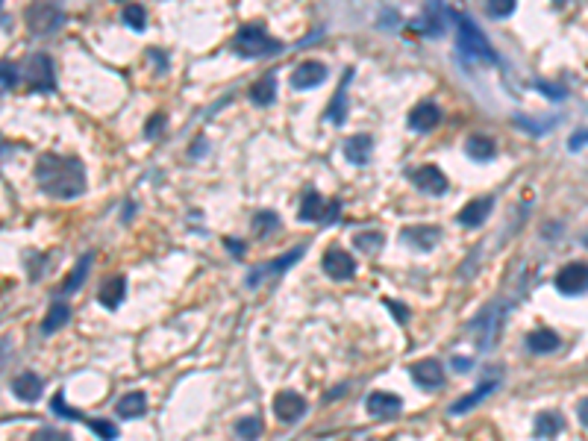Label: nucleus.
Masks as SVG:
<instances>
[{
  "mask_svg": "<svg viewBox=\"0 0 588 441\" xmlns=\"http://www.w3.org/2000/svg\"><path fill=\"white\" fill-rule=\"evenodd\" d=\"M36 183L44 194L51 198L71 200L86 191V168L83 162L74 156H59V153H44L36 165Z\"/></svg>",
  "mask_w": 588,
  "mask_h": 441,
  "instance_id": "f257e3e1",
  "label": "nucleus"
},
{
  "mask_svg": "<svg viewBox=\"0 0 588 441\" xmlns=\"http://www.w3.org/2000/svg\"><path fill=\"white\" fill-rule=\"evenodd\" d=\"M233 47H236V53H241V56H268V53H280L283 51V44L276 39H271L268 32L262 27H256V24L241 27L236 32V39H233Z\"/></svg>",
  "mask_w": 588,
  "mask_h": 441,
  "instance_id": "f03ea898",
  "label": "nucleus"
},
{
  "mask_svg": "<svg viewBox=\"0 0 588 441\" xmlns=\"http://www.w3.org/2000/svg\"><path fill=\"white\" fill-rule=\"evenodd\" d=\"M456 24H459V51L462 56L468 59H485V62H497L494 51H492V44H488V39L480 32V27L473 24L468 15H453Z\"/></svg>",
  "mask_w": 588,
  "mask_h": 441,
  "instance_id": "7ed1b4c3",
  "label": "nucleus"
},
{
  "mask_svg": "<svg viewBox=\"0 0 588 441\" xmlns=\"http://www.w3.org/2000/svg\"><path fill=\"white\" fill-rule=\"evenodd\" d=\"M24 21H27L30 32H36V36H47V32H56L65 24V12L56 4H32L24 12Z\"/></svg>",
  "mask_w": 588,
  "mask_h": 441,
  "instance_id": "20e7f679",
  "label": "nucleus"
},
{
  "mask_svg": "<svg viewBox=\"0 0 588 441\" xmlns=\"http://www.w3.org/2000/svg\"><path fill=\"white\" fill-rule=\"evenodd\" d=\"M21 74H24V79L36 91H53L56 89V71H53V62H51V56H47V53L27 56Z\"/></svg>",
  "mask_w": 588,
  "mask_h": 441,
  "instance_id": "39448f33",
  "label": "nucleus"
},
{
  "mask_svg": "<svg viewBox=\"0 0 588 441\" xmlns=\"http://www.w3.org/2000/svg\"><path fill=\"white\" fill-rule=\"evenodd\" d=\"M338 212H341V203L338 200L326 203L318 191H306L300 200V218L309 224H330L338 218Z\"/></svg>",
  "mask_w": 588,
  "mask_h": 441,
  "instance_id": "423d86ee",
  "label": "nucleus"
},
{
  "mask_svg": "<svg viewBox=\"0 0 588 441\" xmlns=\"http://www.w3.org/2000/svg\"><path fill=\"white\" fill-rule=\"evenodd\" d=\"M321 265H324L326 276H333V280H350V276L356 274L353 256L347 250H341V248H330V250H326Z\"/></svg>",
  "mask_w": 588,
  "mask_h": 441,
  "instance_id": "0eeeda50",
  "label": "nucleus"
},
{
  "mask_svg": "<svg viewBox=\"0 0 588 441\" xmlns=\"http://www.w3.org/2000/svg\"><path fill=\"white\" fill-rule=\"evenodd\" d=\"M409 179L427 194H445L447 191V177L441 174V168L435 165H421L415 171H409Z\"/></svg>",
  "mask_w": 588,
  "mask_h": 441,
  "instance_id": "6e6552de",
  "label": "nucleus"
},
{
  "mask_svg": "<svg viewBox=\"0 0 588 441\" xmlns=\"http://www.w3.org/2000/svg\"><path fill=\"white\" fill-rule=\"evenodd\" d=\"M274 412L280 421L294 423L298 418L306 415V400L298 395V391H280V395L274 397Z\"/></svg>",
  "mask_w": 588,
  "mask_h": 441,
  "instance_id": "1a4fd4ad",
  "label": "nucleus"
},
{
  "mask_svg": "<svg viewBox=\"0 0 588 441\" xmlns=\"http://www.w3.org/2000/svg\"><path fill=\"white\" fill-rule=\"evenodd\" d=\"M324 77H326V68L318 62V59H309V62H300L298 68H294L291 74V89H315L324 83Z\"/></svg>",
  "mask_w": 588,
  "mask_h": 441,
  "instance_id": "9d476101",
  "label": "nucleus"
},
{
  "mask_svg": "<svg viewBox=\"0 0 588 441\" xmlns=\"http://www.w3.org/2000/svg\"><path fill=\"white\" fill-rule=\"evenodd\" d=\"M556 288L562 294H585L588 291V265H568L556 276Z\"/></svg>",
  "mask_w": 588,
  "mask_h": 441,
  "instance_id": "9b49d317",
  "label": "nucleus"
},
{
  "mask_svg": "<svg viewBox=\"0 0 588 441\" xmlns=\"http://www.w3.org/2000/svg\"><path fill=\"white\" fill-rule=\"evenodd\" d=\"M306 253V248L300 244V248H294V250H288L286 256H280V259H274V265H265V268H256V271H250V276H248V286L250 288H256L259 286V280H262V276H276V274H283V271H288L294 262H298V259Z\"/></svg>",
  "mask_w": 588,
  "mask_h": 441,
  "instance_id": "f8f14e48",
  "label": "nucleus"
},
{
  "mask_svg": "<svg viewBox=\"0 0 588 441\" xmlns=\"http://www.w3.org/2000/svg\"><path fill=\"white\" fill-rule=\"evenodd\" d=\"M412 380L423 388H438L441 383H445V368H441V362H435V359H421V362L412 365Z\"/></svg>",
  "mask_w": 588,
  "mask_h": 441,
  "instance_id": "ddd939ff",
  "label": "nucleus"
},
{
  "mask_svg": "<svg viewBox=\"0 0 588 441\" xmlns=\"http://www.w3.org/2000/svg\"><path fill=\"white\" fill-rule=\"evenodd\" d=\"M494 200L492 198H473L471 203H465L459 209V215H456V221H459L462 226H480L485 218H488V212H492Z\"/></svg>",
  "mask_w": 588,
  "mask_h": 441,
  "instance_id": "4468645a",
  "label": "nucleus"
},
{
  "mask_svg": "<svg viewBox=\"0 0 588 441\" xmlns=\"http://www.w3.org/2000/svg\"><path fill=\"white\" fill-rule=\"evenodd\" d=\"M438 121H441V112H438V106L430 103V101L418 103V106L409 112V127L418 129V133H430V129L438 127Z\"/></svg>",
  "mask_w": 588,
  "mask_h": 441,
  "instance_id": "2eb2a0df",
  "label": "nucleus"
},
{
  "mask_svg": "<svg viewBox=\"0 0 588 441\" xmlns=\"http://www.w3.org/2000/svg\"><path fill=\"white\" fill-rule=\"evenodd\" d=\"M403 238L412 244V248H421V250H430L438 244L441 238V230L433 224H415V226H406L403 230Z\"/></svg>",
  "mask_w": 588,
  "mask_h": 441,
  "instance_id": "dca6fc26",
  "label": "nucleus"
},
{
  "mask_svg": "<svg viewBox=\"0 0 588 441\" xmlns=\"http://www.w3.org/2000/svg\"><path fill=\"white\" fill-rule=\"evenodd\" d=\"M445 12H447V9H441V6H435V4L423 6L421 18L412 21V30H415V32H423V36H441V32H445V21H441V15H445Z\"/></svg>",
  "mask_w": 588,
  "mask_h": 441,
  "instance_id": "f3484780",
  "label": "nucleus"
},
{
  "mask_svg": "<svg viewBox=\"0 0 588 441\" xmlns=\"http://www.w3.org/2000/svg\"><path fill=\"white\" fill-rule=\"evenodd\" d=\"M350 83H353V68L345 71V79H341L338 91L333 94V103H330V109H326V121L345 124V118H347V86Z\"/></svg>",
  "mask_w": 588,
  "mask_h": 441,
  "instance_id": "a211bd4d",
  "label": "nucleus"
},
{
  "mask_svg": "<svg viewBox=\"0 0 588 441\" xmlns=\"http://www.w3.org/2000/svg\"><path fill=\"white\" fill-rule=\"evenodd\" d=\"M477 326H482V333L477 335V345L482 350H488L497 341V335H500V309H488V312H482Z\"/></svg>",
  "mask_w": 588,
  "mask_h": 441,
  "instance_id": "6ab92c4d",
  "label": "nucleus"
},
{
  "mask_svg": "<svg viewBox=\"0 0 588 441\" xmlns=\"http://www.w3.org/2000/svg\"><path fill=\"white\" fill-rule=\"evenodd\" d=\"M403 400L397 395H388V391H373L368 397V412L377 415V418H388V415H397L400 412Z\"/></svg>",
  "mask_w": 588,
  "mask_h": 441,
  "instance_id": "aec40b11",
  "label": "nucleus"
},
{
  "mask_svg": "<svg viewBox=\"0 0 588 441\" xmlns=\"http://www.w3.org/2000/svg\"><path fill=\"white\" fill-rule=\"evenodd\" d=\"M12 391H15V397H21V400H39L44 391V383L36 373H21V377L12 380Z\"/></svg>",
  "mask_w": 588,
  "mask_h": 441,
  "instance_id": "412c9836",
  "label": "nucleus"
},
{
  "mask_svg": "<svg viewBox=\"0 0 588 441\" xmlns=\"http://www.w3.org/2000/svg\"><path fill=\"white\" fill-rule=\"evenodd\" d=\"M371 147H373L371 136H350L345 141V156L353 162V165H365V162L371 159Z\"/></svg>",
  "mask_w": 588,
  "mask_h": 441,
  "instance_id": "4be33fe9",
  "label": "nucleus"
},
{
  "mask_svg": "<svg viewBox=\"0 0 588 441\" xmlns=\"http://www.w3.org/2000/svg\"><path fill=\"white\" fill-rule=\"evenodd\" d=\"M68 321H71V309L65 306V303H53L51 309H47L44 321H41V333H44V335H53V333H59Z\"/></svg>",
  "mask_w": 588,
  "mask_h": 441,
  "instance_id": "5701e85b",
  "label": "nucleus"
},
{
  "mask_svg": "<svg viewBox=\"0 0 588 441\" xmlns=\"http://www.w3.org/2000/svg\"><path fill=\"white\" fill-rule=\"evenodd\" d=\"M124 294H127V280H124V276H115V280L103 283L101 294H97V300H101L106 309H118L121 300H124Z\"/></svg>",
  "mask_w": 588,
  "mask_h": 441,
  "instance_id": "b1692460",
  "label": "nucleus"
},
{
  "mask_svg": "<svg viewBox=\"0 0 588 441\" xmlns=\"http://www.w3.org/2000/svg\"><path fill=\"white\" fill-rule=\"evenodd\" d=\"M497 388V380H488L485 385H480L477 391H471L468 397H462V400H456L453 406H450V415H462V412H468V409H473V406H477L480 400H485L488 395H492V391Z\"/></svg>",
  "mask_w": 588,
  "mask_h": 441,
  "instance_id": "393cba45",
  "label": "nucleus"
},
{
  "mask_svg": "<svg viewBox=\"0 0 588 441\" xmlns=\"http://www.w3.org/2000/svg\"><path fill=\"white\" fill-rule=\"evenodd\" d=\"M147 412V397L141 391H129L118 400V415L121 418H141Z\"/></svg>",
  "mask_w": 588,
  "mask_h": 441,
  "instance_id": "a878e982",
  "label": "nucleus"
},
{
  "mask_svg": "<svg viewBox=\"0 0 588 441\" xmlns=\"http://www.w3.org/2000/svg\"><path fill=\"white\" fill-rule=\"evenodd\" d=\"M527 345H530L532 353H553L559 347V335L553 330H535V333H530Z\"/></svg>",
  "mask_w": 588,
  "mask_h": 441,
  "instance_id": "bb28decb",
  "label": "nucleus"
},
{
  "mask_svg": "<svg viewBox=\"0 0 588 441\" xmlns=\"http://www.w3.org/2000/svg\"><path fill=\"white\" fill-rule=\"evenodd\" d=\"M274 94H276V79L268 74V77H262V79H256V83H253V89H250V101H253L256 106H268V103L274 101Z\"/></svg>",
  "mask_w": 588,
  "mask_h": 441,
  "instance_id": "cd10ccee",
  "label": "nucleus"
},
{
  "mask_svg": "<svg viewBox=\"0 0 588 441\" xmlns=\"http://www.w3.org/2000/svg\"><path fill=\"white\" fill-rule=\"evenodd\" d=\"M89 268H91V253H86L79 262L74 265V271L68 274V280L62 283V294H74L77 288H79V283L86 280V274H89Z\"/></svg>",
  "mask_w": 588,
  "mask_h": 441,
  "instance_id": "c85d7f7f",
  "label": "nucleus"
},
{
  "mask_svg": "<svg viewBox=\"0 0 588 441\" xmlns=\"http://www.w3.org/2000/svg\"><path fill=\"white\" fill-rule=\"evenodd\" d=\"M465 151H468V156H471V159H477V162H488V159L494 156V141H492V139H482V136H473V139H468Z\"/></svg>",
  "mask_w": 588,
  "mask_h": 441,
  "instance_id": "c756f323",
  "label": "nucleus"
},
{
  "mask_svg": "<svg viewBox=\"0 0 588 441\" xmlns=\"http://www.w3.org/2000/svg\"><path fill=\"white\" fill-rule=\"evenodd\" d=\"M559 430H562V418L556 412H538L535 415V433L538 435L550 438V435H559Z\"/></svg>",
  "mask_w": 588,
  "mask_h": 441,
  "instance_id": "7c9ffc66",
  "label": "nucleus"
},
{
  "mask_svg": "<svg viewBox=\"0 0 588 441\" xmlns=\"http://www.w3.org/2000/svg\"><path fill=\"white\" fill-rule=\"evenodd\" d=\"M86 427L97 435V438H103V441H115L118 438V427L115 423H109V421H101V418H83Z\"/></svg>",
  "mask_w": 588,
  "mask_h": 441,
  "instance_id": "2f4dec72",
  "label": "nucleus"
},
{
  "mask_svg": "<svg viewBox=\"0 0 588 441\" xmlns=\"http://www.w3.org/2000/svg\"><path fill=\"white\" fill-rule=\"evenodd\" d=\"M236 433L244 441H256L259 435H262V421H259V418H241L236 423Z\"/></svg>",
  "mask_w": 588,
  "mask_h": 441,
  "instance_id": "473e14b6",
  "label": "nucleus"
},
{
  "mask_svg": "<svg viewBox=\"0 0 588 441\" xmlns=\"http://www.w3.org/2000/svg\"><path fill=\"white\" fill-rule=\"evenodd\" d=\"M353 244H356L359 250H365V253H377L383 248V236L373 233V230L371 233H356L353 236Z\"/></svg>",
  "mask_w": 588,
  "mask_h": 441,
  "instance_id": "72a5a7b5",
  "label": "nucleus"
},
{
  "mask_svg": "<svg viewBox=\"0 0 588 441\" xmlns=\"http://www.w3.org/2000/svg\"><path fill=\"white\" fill-rule=\"evenodd\" d=\"M124 24L141 32V30H144V24H147V12H144V6H139V4L124 6Z\"/></svg>",
  "mask_w": 588,
  "mask_h": 441,
  "instance_id": "f704fd0d",
  "label": "nucleus"
},
{
  "mask_svg": "<svg viewBox=\"0 0 588 441\" xmlns=\"http://www.w3.org/2000/svg\"><path fill=\"white\" fill-rule=\"evenodd\" d=\"M280 226V218H276V212H259V215L253 218V230L256 236H268L271 230H276Z\"/></svg>",
  "mask_w": 588,
  "mask_h": 441,
  "instance_id": "c9c22d12",
  "label": "nucleus"
},
{
  "mask_svg": "<svg viewBox=\"0 0 588 441\" xmlns=\"http://www.w3.org/2000/svg\"><path fill=\"white\" fill-rule=\"evenodd\" d=\"M18 86V68L12 62H0V91H9Z\"/></svg>",
  "mask_w": 588,
  "mask_h": 441,
  "instance_id": "e433bc0d",
  "label": "nucleus"
},
{
  "mask_svg": "<svg viewBox=\"0 0 588 441\" xmlns=\"http://www.w3.org/2000/svg\"><path fill=\"white\" fill-rule=\"evenodd\" d=\"M51 409H53V415H59V418H71V421H83V418H86L83 412L68 409V403H65V397H62V395H56V397H53Z\"/></svg>",
  "mask_w": 588,
  "mask_h": 441,
  "instance_id": "4c0bfd02",
  "label": "nucleus"
},
{
  "mask_svg": "<svg viewBox=\"0 0 588 441\" xmlns=\"http://www.w3.org/2000/svg\"><path fill=\"white\" fill-rule=\"evenodd\" d=\"M30 441H71V435L65 433V430H51V427H44V430H39L36 435H32Z\"/></svg>",
  "mask_w": 588,
  "mask_h": 441,
  "instance_id": "58836bf2",
  "label": "nucleus"
},
{
  "mask_svg": "<svg viewBox=\"0 0 588 441\" xmlns=\"http://www.w3.org/2000/svg\"><path fill=\"white\" fill-rule=\"evenodd\" d=\"M485 9H488V15H494V18H506V15L515 12V4H509V0H492Z\"/></svg>",
  "mask_w": 588,
  "mask_h": 441,
  "instance_id": "ea45409f",
  "label": "nucleus"
},
{
  "mask_svg": "<svg viewBox=\"0 0 588 441\" xmlns=\"http://www.w3.org/2000/svg\"><path fill=\"white\" fill-rule=\"evenodd\" d=\"M162 129H165V115H153L151 121H147V127H144V136L156 139V136H162Z\"/></svg>",
  "mask_w": 588,
  "mask_h": 441,
  "instance_id": "a19ab883",
  "label": "nucleus"
},
{
  "mask_svg": "<svg viewBox=\"0 0 588 441\" xmlns=\"http://www.w3.org/2000/svg\"><path fill=\"white\" fill-rule=\"evenodd\" d=\"M385 309H391V315H395L400 324H406V318H409V312H406V306L397 303V300H385Z\"/></svg>",
  "mask_w": 588,
  "mask_h": 441,
  "instance_id": "79ce46f5",
  "label": "nucleus"
},
{
  "mask_svg": "<svg viewBox=\"0 0 588 441\" xmlns=\"http://www.w3.org/2000/svg\"><path fill=\"white\" fill-rule=\"evenodd\" d=\"M585 144H588V129H580V133H574V136H570V141H568L570 151H577V147H585Z\"/></svg>",
  "mask_w": 588,
  "mask_h": 441,
  "instance_id": "37998d69",
  "label": "nucleus"
},
{
  "mask_svg": "<svg viewBox=\"0 0 588 441\" xmlns=\"http://www.w3.org/2000/svg\"><path fill=\"white\" fill-rule=\"evenodd\" d=\"M538 89H542V91H547V94L553 97V101H562V97H565V91H562V89H556V86H547V83H538Z\"/></svg>",
  "mask_w": 588,
  "mask_h": 441,
  "instance_id": "c03bdc74",
  "label": "nucleus"
},
{
  "mask_svg": "<svg viewBox=\"0 0 588 441\" xmlns=\"http://www.w3.org/2000/svg\"><path fill=\"white\" fill-rule=\"evenodd\" d=\"M580 421H582V427H588V400L580 403Z\"/></svg>",
  "mask_w": 588,
  "mask_h": 441,
  "instance_id": "a18cd8bd",
  "label": "nucleus"
},
{
  "mask_svg": "<svg viewBox=\"0 0 588 441\" xmlns=\"http://www.w3.org/2000/svg\"><path fill=\"white\" fill-rule=\"evenodd\" d=\"M453 368H456V371H468V368H471V362H465V359H456Z\"/></svg>",
  "mask_w": 588,
  "mask_h": 441,
  "instance_id": "49530a36",
  "label": "nucleus"
},
{
  "mask_svg": "<svg viewBox=\"0 0 588 441\" xmlns=\"http://www.w3.org/2000/svg\"><path fill=\"white\" fill-rule=\"evenodd\" d=\"M585 244H588V236H585Z\"/></svg>",
  "mask_w": 588,
  "mask_h": 441,
  "instance_id": "de8ad7c7",
  "label": "nucleus"
}]
</instances>
